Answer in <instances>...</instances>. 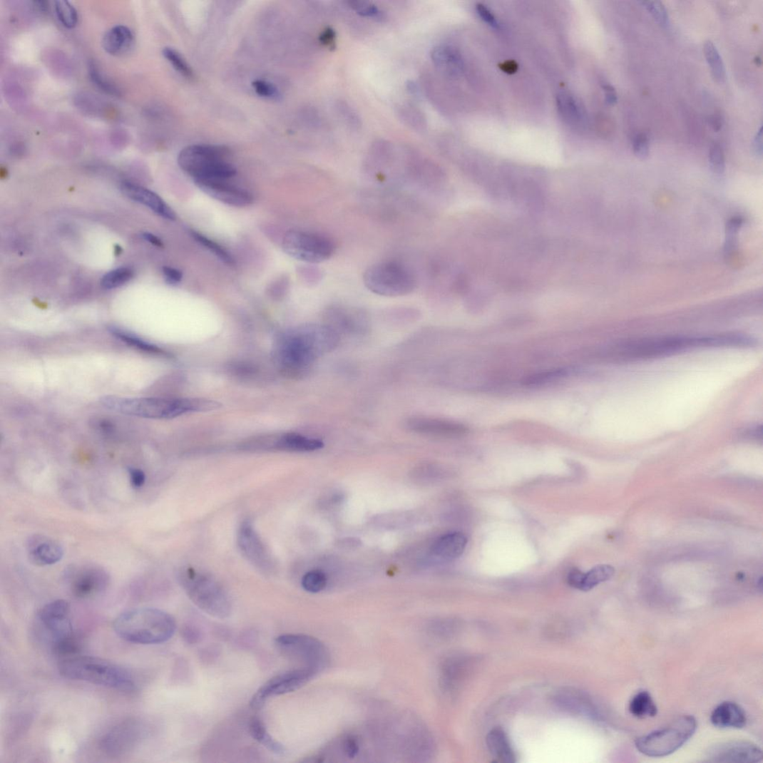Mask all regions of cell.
Segmentation results:
<instances>
[{
    "mask_svg": "<svg viewBox=\"0 0 763 763\" xmlns=\"http://www.w3.org/2000/svg\"><path fill=\"white\" fill-rule=\"evenodd\" d=\"M340 335L327 324H307L288 332L277 344V359L290 376H302L314 362L336 349Z\"/></svg>",
    "mask_w": 763,
    "mask_h": 763,
    "instance_id": "6da1fadb",
    "label": "cell"
},
{
    "mask_svg": "<svg viewBox=\"0 0 763 763\" xmlns=\"http://www.w3.org/2000/svg\"><path fill=\"white\" fill-rule=\"evenodd\" d=\"M744 344L741 334L656 337L618 343L611 347L609 354L615 359L636 361L669 357L698 348L742 347Z\"/></svg>",
    "mask_w": 763,
    "mask_h": 763,
    "instance_id": "7a4b0ae2",
    "label": "cell"
},
{
    "mask_svg": "<svg viewBox=\"0 0 763 763\" xmlns=\"http://www.w3.org/2000/svg\"><path fill=\"white\" fill-rule=\"evenodd\" d=\"M103 405L112 411L127 416L150 419H171L193 412H205L220 409L222 404L203 398H123L113 396L103 397Z\"/></svg>",
    "mask_w": 763,
    "mask_h": 763,
    "instance_id": "3957f363",
    "label": "cell"
},
{
    "mask_svg": "<svg viewBox=\"0 0 763 763\" xmlns=\"http://www.w3.org/2000/svg\"><path fill=\"white\" fill-rule=\"evenodd\" d=\"M113 629L119 637L133 643L160 644L170 640L176 631L175 619L156 608H138L124 612L115 619Z\"/></svg>",
    "mask_w": 763,
    "mask_h": 763,
    "instance_id": "277c9868",
    "label": "cell"
},
{
    "mask_svg": "<svg viewBox=\"0 0 763 763\" xmlns=\"http://www.w3.org/2000/svg\"><path fill=\"white\" fill-rule=\"evenodd\" d=\"M59 673L66 678L123 692L135 690V680L120 666L101 658L76 655L61 658Z\"/></svg>",
    "mask_w": 763,
    "mask_h": 763,
    "instance_id": "5b68a950",
    "label": "cell"
},
{
    "mask_svg": "<svg viewBox=\"0 0 763 763\" xmlns=\"http://www.w3.org/2000/svg\"><path fill=\"white\" fill-rule=\"evenodd\" d=\"M225 145L196 144L182 149L178 157L180 168L197 180H227L237 175Z\"/></svg>",
    "mask_w": 763,
    "mask_h": 763,
    "instance_id": "8992f818",
    "label": "cell"
},
{
    "mask_svg": "<svg viewBox=\"0 0 763 763\" xmlns=\"http://www.w3.org/2000/svg\"><path fill=\"white\" fill-rule=\"evenodd\" d=\"M178 576L181 586L199 609L215 618L225 619L230 615V597L217 579L193 568L182 570Z\"/></svg>",
    "mask_w": 763,
    "mask_h": 763,
    "instance_id": "52a82bcc",
    "label": "cell"
},
{
    "mask_svg": "<svg viewBox=\"0 0 763 763\" xmlns=\"http://www.w3.org/2000/svg\"><path fill=\"white\" fill-rule=\"evenodd\" d=\"M363 283L374 294L396 297L413 292L417 287V277L405 263L385 260L372 265L364 272Z\"/></svg>",
    "mask_w": 763,
    "mask_h": 763,
    "instance_id": "ba28073f",
    "label": "cell"
},
{
    "mask_svg": "<svg viewBox=\"0 0 763 763\" xmlns=\"http://www.w3.org/2000/svg\"><path fill=\"white\" fill-rule=\"evenodd\" d=\"M697 729V722L692 716L679 717L669 725L637 739V750L650 757L669 756L687 743Z\"/></svg>",
    "mask_w": 763,
    "mask_h": 763,
    "instance_id": "9c48e42d",
    "label": "cell"
},
{
    "mask_svg": "<svg viewBox=\"0 0 763 763\" xmlns=\"http://www.w3.org/2000/svg\"><path fill=\"white\" fill-rule=\"evenodd\" d=\"M275 644L277 649L298 667L309 670L317 675L328 667V650L317 638L302 634H286L277 637Z\"/></svg>",
    "mask_w": 763,
    "mask_h": 763,
    "instance_id": "30bf717a",
    "label": "cell"
},
{
    "mask_svg": "<svg viewBox=\"0 0 763 763\" xmlns=\"http://www.w3.org/2000/svg\"><path fill=\"white\" fill-rule=\"evenodd\" d=\"M282 247L291 257L310 264L329 260L337 250L334 240L329 237L296 230L287 232Z\"/></svg>",
    "mask_w": 763,
    "mask_h": 763,
    "instance_id": "8fae6325",
    "label": "cell"
},
{
    "mask_svg": "<svg viewBox=\"0 0 763 763\" xmlns=\"http://www.w3.org/2000/svg\"><path fill=\"white\" fill-rule=\"evenodd\" d=\"M316 676L317 675L312 671L299 667L279 674L256 692L250 705L255 710H260L270 698L299 690Z\"/></svg>",
    "mask_w": 763,
    "mask_h": 763,
    "instance_id": "7c38bea8",
    "label": "cell"
},
{
    "mask_svg": "<svg viewBox=\"0 0 763 763\" xmlns=\"http://www.w3.org/2000/svg\"><path fill=\"white\" fill-rule=\"evenodd\" d=\"M66 578L72 592L78 598H88L103 591L110 582L107 571L93 565L73 567L66 573Z\"/></svg>",
    "mask_w": 763,
    "mask_h": 763,
    "instance_id": "4fadbf2b",
    "label": "cell"
},
{
    "mask_svg": "<svg viewBox=\"0 0 763 763\" xmlns=\"http://www.w3.org/2000/svg\"><path fill=\"white\" fill-rule=\"evenodd\" d=\"M142 735L140 723L129 720L111 727L101 739V749L111 757H120L135 747Z\"/></svg>",
    "mask_w": 763,
    "mask_h": 763,
    "instance_id": "5bb4252c",
    "label": "cell"
},
{
    "mask_svg": "<svg viewBox=\"0 0 763 763\" xmlns=\"http://www.w3.org/2000/svg\"><path fill=\"white\" fill-rule=\"evenodd\" d=\"M238 545L244 556L265 573L274 568L272 558L250 521H245L238 532Z\"/></svg>",
    "mask_w": 763,
    "mask_h": 763,
    "instance_id": "9a60e30c",
    "label": "cell"
},
{
    "mask_svg": "<svg viewBox=\"0 0 763 763\" xmlns=\"http://www.w3.org/2000/svg\"><path fill=\"white\" fill-rule=\"evenodd\" d=\"M70 615V604L59 600L44 605L39 610L38 618L55 642L75 636Z\"/></svg>",
    "mask_w": 763,
    "mask_h": 763,
    "instance_id": "2e32d148",
    "label": "cell"
},
{
    "mask_svg": "<svg viewBox=\"0 0 763 763\" xmlns=\"http://www.w3.org/2000/svg\"><path fill=\"white\" fill-rule=\"evenodd\" d=\"M707 762H758L762 759V752L757 744L746 741H728L720 742L707 752Z\"/></svg>",
    "mask_w": 763,
    "mask_h": 763,
    "instance_id": "e0dca14e",
    "label": "cell"
},
{
    "mask_svg": "<svg viewBox=\"0 0 763 763\" xmlns=\"http://www.w3.org/2000/svg\"><path fill=\"white\" fill-rule=\"evenodd\" d=\"M327 325L334 328L339 334H357L364 333L369 327L367 314L359 309L344 305L329 307L325 312Z\"/></svg>",
    "mask_w": 763,
    "mask_h": 763,
    "instance_id": "ac0fdd59",
    "label": "cell"
},
{
    "mask_svg": "<svg viewBox=\"0 0 763 763\" xmlns=\"http://www.w3.org/2000/svg\"><path fill=\"white\" fill-rule=\"evenodd\" d=\"M405 426L411 433L431 437H458L468 432V427L461 423L431 417L410 418Z\"/></svg>",
    "mask_w": 763,
    "mask_h": 763,
    "instance_id": "d6986e66",
    "label": "cell"
},
{
    "mask_svg": "<svg viewBox=\"0 0 763 763\" xmlns=\"http://www.w3.org/2000/svg\"><path fill=\"white\" fill-rule=\"evenodd\" d=\"M225 180H197L195 185L203 193L225 205L244 208L253 203L252 195L245 190L226 183Z\"/></svg>",
    "mask_w": 763,
    "mask_h": 763,
    "instance_id": "ffe728a7",
    "label": "cell"
},
{
    "mask_svg": "<svg viewBox=\"0 0 763 763\" xmlns=\"http://www.w3.org/2000/svg\"><path fill=\"white\" fill-rule=\"evenodd\" d=\"M26 553L32 563L46 567L56 565L60 561L63 555V549L56 540L43 535H35L27 541Z\"/></svg>",
    "mask_w": 763,
    "mask_h": 763,
    "instance_id": "44dd1931",
    "label": "cell"
},
{
    "mask_svg": "<svg viewBox=\"0 0 763 763\" xmlns=\"http://www.w3.org/2000/svg\"><path fill=\"white\" fill-rule=\"evenodd\" d=\"M121 190L131 200L150 208L160 217L171 221L176 220L177 217L174 210L158 194L152 190L130 183L128 181L123 182L121 186Z\"/></svg>",
    "mask_w": 763,
    "mask_h": 763,
    "instance_id": "7402d4cb",
    "label": "cell"
},
{
    "mask_svg": "<svg viewBox=\"0 0 763 763\" xmlns=\"http://www.w3.org/2000/svg\"><path fill=\"white\" fill-rule=\"evenodd\" d=\"M322 440L312 439L295 433H289L265 441V446L280 451L309 453L317 451L324 447Z\"/></svg>",
    "mask_w": 763,
    "mask_h": 763,
    "instance_id": "603a6c76",
    "label": "cell"
},
{
    "mask_svg": "<svg viewBox=\"0 0 763 763\" xmlns=\"http://www.w3.org/2000/svg\"><path fill=\"white\" fill-rule=\"evenodd\" d=\"M555 704L566 711L591 718H598V712L588 695L575 689H563L555 696Z\"/></svg>",
    "mask_w": 763,
    "mask_h": 763,
    "instance_id": "cb8c5ba5",
    "label": "cell"
},
{
    "mask_svg": "<svg viewBox=\"0 0 763 763\" xmlns=\"http://www.w3.org/2000/svg\"><path fill=\"white\" fill-rule=\"evenodd\" d=\"M431 58L438 68L445 76L456 78L464 72V61L459 49L451 45H440L431 53Z\"/></svg>",
    "mask_w": 763,
    "mask_h": 763,
    "instance_id": "d4e9b609",
    "label": "cell"
},
{
    "mask_svg": "<svg viewBox=\"0 0 763 763\" xmlns=\"http://www.w3.org/2000/svg\"><path fill=\"white\" fill-rule=\"evenodd\" d=\"M615 573V568L606 565L596 566L586 573L575 569L570 572L568 583L575 589L589 591L611 578Z\"/></svg>",
    "mask_w": 763,
    "mask_h": 763,
    "instance_id": "484cf974",
    "label": "cell"
},
{
    "mask_svg": "<svg viewBox=\"0 0 763 763\" xmlns=\"http://www.w3.org/2000/svg\"><path fill=\"white\" fill-rule=\"evenodd\" d=\"M711 722L720 728H742L747 723L744 710L737 704L725 702L713 710Z\"/></svg>",
    "mask_w": 763,
    "mask_h": 763,
    "instance_id": "4316f807",
    "label": "cell"
},
{
    "mask_svg": "<svg viewBox=\"0 0 763 763\" xmlns=\"http://www.w3.org/2000/svg\"><path fill=\"white\" fill-rule=\"evenodd\" d=\"M468 538L461 533H451L438 538L433 545L432 552L439 558L451 560L459 558L466 551Z\"/></svg>",
    "mask_w": 763,
    "mask_h": 763,
    "instance_id": "83f0119b",
    "label": "cell"
},
{
    "mask_svg": "<svg viewBox=\"0 0 763 763\" xmlns=\"http://www.w3.org/2000/svg\"><path fill=\"white\" fill-rule=\"evenodd\" d=\"M134 35L127 26L119 25L110 29L103 39V46L106 53L112 56H121L128 53L134 43Z\"/></svg>",
    "mask_w": 763,
    "mask_h": 763,
    "instance_id": "f1b7e54d",
    "label": "cell"
},
{
    "mask_svg": "<svg viewBox=\"0 0 763 763\" xmlns=\"http://www.w3.org/2000/svg\"><path fill=\"white\" fill-rule=\"evenodd\" d=\"M557 104L563 118L569 124L577 127L585 124V108L573 96L567 93H560L557 97Z\"/></svg>",
    "mask_w": 763,
    "mask_h": 763,
    "instance_id": "f546056e",
    "label": "cell"
},
{
    "mask_svg": "<svg viewBox=\"0 0 763 763\" xmlns=\"http://www.w3.org/2000/svg\"><path fill=\"white\" fill-rule=\"evenodd\" d=\"M487 744L491 754L497 762L513 763L516 754L506 733L501 728H494L487 736Z\"/></svg>",
    "mask_w": 763,
    "mask_h": 763,
    "instance_id": "4dcf8cb0",
    "label": "cell"
},
{
    "mask_svg": "<svg viewBox=\"0 0 763 763\" xmlns=\"http://www.w3.org/2000/svg\"><path fill=\"white\" fill-rule=\"evenodd\" d=\"M470 661L466 657H454L447 660L442 669L441 682L447 690H453L459 684L469 667Z\"/></svg>",
    "mask_w": 763,
    "mask_h": 763,
    "instance_id": "1f68e13d",
    "label": "cell"
},
{
    "mask_svg": "<svg viewBox=\"0 0 763 763\" xmlns=\"http://www.w3.org/2000/svg\"><path fill=\"white\" fill-rule=\"evenodd\" d=\"M250 732L252 737L270 752L278 755H284L285 754V746L271 737L264 722L260 718L253 717L251 720Z\"/></svg>",
    "mask_w": 763,
    "mask_h": 763,
    "instance_id": "d6a6232c",
    "label": "cell"
},
{
    "mask_svg": "<svg viewBox=\"0 0 763 763\" xmlns=\"http://www.w3.org/2000/svg\"><path fill=\"white\" fill-rule=\"evenodd\" d=\"M630 712L639 719L654 717L657 715V707L651 695L646 691L636 694L629 703Z\"/></svg>",
    "mask_w": 763,
    "mask_h": 763,
    "instance_id": "836d02e7",
    "label": "cell"
},
{
    "mask_svg": "<svg viewBox=\"0 0 763 763\" xmlns=\"http://www.w3.org/2000/svg\"><path fill=\"white\" fill-rule=\"evenodd\" d=\"M398 118L408 127L418 132H424L427 128V121L424 113L416 106L402 104L396 107Z\"/></svg>",
    "mask_w": 763,
    "mask_h": 763,
    "instance_id": "e575fe53",
    "label": "cell"
},
{
    "mask_svg": "<svg viewBox=\"0 0 763 763\" xmlns=\"http://www.w3.org/2000/svg\"><path fill=\"white\" fill-rule=\"evenodd\" d=\"M704 53L713 78L723 83L726 79L725 66L717 46L712 41H707L704 46Z\"/></svg>",
    "mask_w": 763,
    "mask_h": 763,
    "instance_id": "d590c367",
    "label": "cell"
},
{
    "mask_svg": "<svg viewBox=\"0 0 763 763\" xmlns=\"http://www.w3.org/2000/svg\"><path fill=\"white\" fill-rule=\"evenodd\" d=\"M109 331L115 337H117L128 344L139 348V349L142 351L154 354L163 353L162 350H160L156 345L148 343L136 335L129 333V332L121 329L120 327L113 326L109 327Z\"/></svg>",
    "mask_w": 763,
    "mask_h": 763,
    "instance_id": "8d00e7d4",
    "label": "cell"
},
{
    "mask_svg": "<svg viewBox=\"0 0 763 763\" xmlns=\"http://www.w3.org/2000/svg\"><path fill=\"white\" fill-rule=\"evenodd\" d=\"M190 235L198 243L205 247L207 250L220 258L222 262L230 265H235V261L234 257H232L231 255L220 244L210 240L194 230H190Z\"/></svg>",
    "mask_w": 763,
    "mask_h": 763,
    "instance_id": "74e56055",
    "label": "cell"
},
{
    "mask_svg": "<svg viewBox=\"0 0 763 763\" xmlns=\"http://www.w3.org/2000/svg\"><path fill=\"white\" fill-rule=\"evenodd\" d=\"M89 76L93 84L99 89L112 96H119L121 90L101 71L94 61L89 63Z\"/></svg>",
    "mask_w": 763,
    "mask_h": 763,
    "instance_id": "f35d334b",
    "label": "cell"
},
{
    "mask_svg": "<svg viewBox=\"0 0 763 763\" xmlns=\"http://www.w3.org/2000/svg\"><path fill=\"white\" fill-rule=\"evenodd\" d=\"M133 277H134V272L129 268L123 267L114 270L103 276L101 286L106 290L118 288L127 284Z\"/></svg>",
    "mask_w": 763,
    "mask_h": 763,
    "instance_id": "ab89813d",
    "label": "cell"
},
{
    "mask_svg": "<svg viewBox=\"0 0 763 763\" xmlns=\"http://www.w3.org/2000/svg\"><path fill=\"white\" fill-rule=\"evenodd\" d=\"M55 9L59 21L68 29L74 28L78 23L76 9L69 2L58 0L55 3Z\"/></svg>",
    "mask_w": 763,
    "mask_h": 763,
    "instance_id": "60d3db41",
    "label": "cell"
},
{
    "mask_svg": "<svg viewBox=\"0 0 763 763\" xmlns=\"http://www.w3.org/2000/svg\"><path fill=\"white\" fill-rule=\"evenodd\" d=\"M163 55L173 66L174 69L180 75L190 78L193 76V70L182 56L175 48L165 47L163 48Z\"/></svg>",
    "mask_w": 763,
    "mask_h": 763,
    "instance_id": "b9f144b4",
    "label": "cell"
},
{
    "mask_svg": "<svg viewBox=\"0 0 763 763\" xmlns=\"http://www.w3.org/2000/svg\"><path fill=\"white\" fill-rule=\"evenodd\" d=\"M302 585L303 588L311 593H317L322 591L327 585L326 575L320 570H312L307 573L302 578Z\"/></svg>",
    "mask_w": 763,
    "mask_h": 763,
    "instance_id": "7bdbcfd3",
    "label": "cell"
},
{
    "mask_svg": "<svg viewBox=\"0 0 763 763\" xmlns=\"http://www.w3.org/2000/svg\"><path fill=\"white\" fill-rule=\"evenodd\" d=\"M349 5L354 11L364 18L378 21H383L386 19L385 13L372 3L356 0V1H351Z\"/></svg>",
    "mask_w": 763,
    "mask_h": 763,
    "instance_id": "ee69618b",
    "label": "cell"
},
{
    "mask_svg": "<svg viewBox=\"0 0 763 763\" xmlns=\"http://www.w3.org/2000/svg\"><path fill=\"white\" fill-rule=\"evenodd\" d=\"M642 5L653 16V19L662 26H667L670 24L668 11L660 1H642Z\"/></svg>",
    "mask_w": 763,
    "mask_h": 763,
    "instance_id": "f6af8a7d",
    "label": "cell"
},
{
    "mask_svg": "<svg viewBox=\"0 0 763 763\" xmlns=\"http://www.w3.org/2000/svg\"><path fill=\"white\" fill-rule=\"evenodd\" d=\"M566 374L567 371L563 369L543 372L527 377L523 380V384L528 386H538L546 383H548V382L551 380L553 381L559 377L565 376Z\"/></svg>",
    "mask_w": 763,
    "mask_h": 763,
    "instance_id": "bcb514c9",
    "label": "cell"
},
{
    "mask_svg": "<svg viewBox=\"0 0 763 763\" xmlns=\"http://www.w3.org/2000/svg\"><path fill=\"white\" fill-rule=\"evenodd\" d=\"M336 108L340 118L348 125V126L353 129H359L361 127L362 122L359 118V115L350 105L340 101L338 103Z\"/></svg>",
    "mask_w": 763,
    "mask_h": 763,
    "instance_id": "7dc6e473",
    "label": "cell"
},
{
    "mask_svg": "<svg viewBox=\"0 0 763 763\" xmlns=\"http://www.w3.org/2000/svg\"><path fill=\"white\" fill-rule=\"evenodd\" d=\"M742 223L743 220L740 217H734L727 222L726 227L727 241L724 247L727 255L734 251L736 246L737 235Z\"/></svg>",
    "mask_w": 763,
    "mask_h": 763,
    "instance_id": "c3c4849f",
    "label": "cell"
},
{
    "mask_svg": "<svg viewBox=\"0 0 763 763\" xmlns=\"http://www.w3.org/2000/svg\"><path fill=\"white\" fill-rule=\"evenodd\" d=\"M709 162L711 170L717 174H721L725 168L723 149L719 143H713L710 149Z\"/></svg>",
    "mask_w": 763,
    "mask_h": 763,
    "instance_id": "681fc988",
    "label": "cell"
},
{
    "mask_svg": "<svg viewBox=\"0 0 763 763\" xmlns=\"http://www.w3.org/2000/svg\"><path fill=\"white\" fill-rule=\"evenodd\" d=\"M255 92L260 96L267 98H278L280 93L272 83L264 80H255L252 82Z\"/></svg>",
    "mask_w": 763,
    "mask_h": 763,
    "instance_id": "f907efd6",
    "label": "cell"
},
{
    "mask_svg": "<svg viewBox=\"0 0 763 763\" xmlns=\"http://www.w3.org/2000/svg\"><path fill=\"white\" fill-rule=\"evenodd\" d=\"M633 151L637 158L646 159L650 155V139L644 133L637 135L634 139Z\"/></svg>",
    "mask_w": 763,
    "mask_h": 763,
    "instance_id": "816d5d0a",
    "label": "cell"
},
{
    "mask_svg": "<svg viewBox=\"0 0 763 763\" xmlns=\"http://www.w3.org/2000/svg\"><path fill=\"white\" fill-rule=\"evenodd\" d=\"M289 287V279L286 277H282L273 282L268 289V292L270 296L279 299V298L283 297L287 294Z\"/></svg>",
    "mask_w": 763,
    "mask_h": 763,
    "instance_id": "f5cc1de1",
    "label": "cell"
},
{
    "mask_svg": "<svg viewBox=\"0 0 763 763\" xmlns=\"http://www.w3.org/2000/svg\"><path fill=\"white\" fill-rule=\"evenodd\" d=\"M476 11L480 18L485 23L493 29H500L499 22L497 21L493 14L486 6L479 4L476 6Z\"/></svg>",
    "mask_w": 763,
    "mask_h": 763,
    "instance_id": "db71d44e",
    "label": "cell"
},
{
    "mask_svg": "<svg viewBox=\"0 0 763 763\" xmlns=\"http://www.w3.org/2000/svg\"><path fill=\"white\" fill-rule=\"evenodd\" d=\"M299 273L301 274V277L310 284L317 283V282L322 277V272L319 269L313 267L302 268L299 271Z\"/></svg>",
    "mask_w": 763,
    "mask_h": 763,
    "instance_id": "11a10c76",
    "label": "cell"
},
{
    "mask_svg": "<svg viewBox=\"0 0 763 763\" xmlns=\"http://www.w3.org/2000/svg\"><path fill=\"white\" fill-rule=\"evenodd\" d=\"M128 472L130 485L133 488H140L144 486L145 482V474L142 470L130 468Z\"/></svg>",
    "mask_w": 763,
    "mask_h": 763,
    "instance_id": "9f6ffc18",
    "label": "cell"
},
{
    "mask_svg": "<svg viewBox=\"0 0 763 763\" xmlns=\"http://www.w3.org/2000/svg\"><path fill=\"white\" fill-rule=\"evenodd\" d=\"M163 273L165 280L170 285H177L183 278V274L180 270L172 267H163Z\"/></svg>",
    "mask_w": 763,
    "mask_h": 763,
    "instance_id": "6f0895ef",
    "label": "cell"
},
{
    "mask_svg": "<svg viewBox=\"0 0 763 763\" xmlns=\"http://www.w3.org/2000/svg\"><path fill=\"white\" fill-rule=\"evenodd\" d=\"M605 95V102L609 106H615L618 103V94L615 88L610 85L603 86Z\"/></svg>",
    "mask_w": 763,
    "mask_h": 763,
    "instance_id": "680465c9",
    "label": "cell"
},
{
    "mask_svg": "<svg viewBox=\"0 0 763 763\" xmlns=\"http://www.w3.org/2000/svg\"><path fill=\"white\" fill-rule=\"evenodd\" d=\"M754 151L757 155L762 157V129L759 127L753 142Z\"/></svg>",
    "mask_w": 763,
    "mask_h": 763,
    "instance_id": "91938a15",
    "label": "cell"
},
{
    "mask_svg": "<svg viewBox=\"0 0 763 763\" xmlns=\"http://www.w3.org/2000/svg\"><path fill=\"white\" fill-rule=\"evenodd\" d=\"M708 122L712 128L715 131H720L723 124L722 117L718 113L711 115Z\"/></svg>",
    "mask_w": 763,
    "mask_h": 763,
    "instance_id": "94428289",
    "label": "cell"
},
{
    "mask_svg": "<svg viewBox=\"0 0 763 763\" xmlns=\"http://www.w3.org/2000/svg\"><path fill=\"white\" fill-rule=\"evenodd\" d=\"M335 33L333 29H327L320 36V41L324 45L329 46L334 43Z\"/></svg>",
    "mask_w": 763,
    "mask_h": 763,
    "instance_id": "6125c7cd",
    "label": "cell"
},
{
    "mask_svg": "<svg viewBox=\"0 0 763 763\" xmlns=\"http://www.w3.org/2000/svg\"><path fill=\"white\" fill-rule=\"evenodd\" d=\"M501 69L508 74H513L518 71V66L516 61H508L500 65Z\"/></svg>",
    "mask_w": 763,
    "mask_h": 763,
    "instance_id": "be15d7a7",
    "label": "cell"
},
{
    "mask_svg": "<svg viewBox=\"0 0 763 763\" xmlns=\"http://www.w3.org/2000/svg\"><path fill=\"white\" fill-rule=\"evenodd\" d=\"M143 239L145 240H146L149 243H151L152 245H155L156 247H163V243L162 240H160L157 236H155V235H153L151 233H148V232H145V233L143 234Z\"/></svg>",
    "mask_w": 763,
    "mask_h": 763,
    "instance_id": "e7e4bbea",
    "label": "cell"
},
{
    "mask_svg": "<svg viewBox=\"0 0 763 763\" xmlns=\"http://www.w3.org/2000/svg\"><path fill=\"white\" fill-rule=\"evenodd\" d=\"M184 637L188 642H195V640L198 639L199 636L198 633H196L193 628L187 627L184 630Z\"/></svg>",
    "mask_w": 763,
    "mask_h": 763,
    "instance_id": "03108f58",
    "label": "cell"
},
{
    "mask_svg": "<svg viewBox=\"0 0 763 763\" xmlns=\"http://www.w3.org/2000/svg\"><path fill=\"white\" fill-rule=\"evenodd\" d=\"M121 252H122V248H121V246H119V245H118V246H117V247H116V251H115V253H116V254H117V255H121Z\"/></svg>",
    "mask_w": 763,
    "mask_h": 763,
    "instance_id": "003e7915",
    "label": "cell"
}]
</instances>
